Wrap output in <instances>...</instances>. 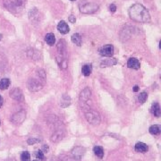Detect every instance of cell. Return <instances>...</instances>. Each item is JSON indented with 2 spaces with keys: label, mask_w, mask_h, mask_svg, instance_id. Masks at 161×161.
I'll list each match as a JSON object with an SVG mask.
<instances>
[{
  "label": "cell",
  "mask_w": 161,
  "mask_h": 161,
  "mask_svg": "<svg viewBox=\"0 0 161 161\" xmlns=\"http://www.w3.org/2000/svg\"><path fill=\"white\" fill-rule=\"evenodd\" d=\"M130 18L137 22H148L151 21V14L147 8L142 4H134L129 9Z\"/></svg>",
  "instance_id": "cell-1"
},
{
  "label": "cell",
  "mask_w": 161,
  "mask_h": 161,
  "mask_svg": "<svg viewBox=\"0 0 161 161\" xmlns=\"http://www.w3.org/2000/svg\"><path fill=\"white\" fill-rule=\"evenodd\" d=\"M4 6L13 13L21 12L26 4V0H3Z\"/></svg>",
  "instance_id": "cell-2"
},
{
  "label": "cell",
  "mask_w": 161,
  "mask_h": 161,
  "mask_svg": "<svg viewBox=\"0 0 161 161\" xmlns=\"http://www.w3.org/2000/svg\"><path fill=\"white\" fill-rule=\"evenodd\" d=\"M99 8H100L99 4H97L96 3H92V2H84L79 4L80 12L84 14L94 13L99 10Z\"/></svg>",
  "instance_id": "cell-3"
},
{
  "label": "cell",
  "mask_w": 161,
  "mask_h": 161,
  "mask_svg": "<svg viewBox=\"0 0 161 161\" xmlns=\"http://www.w3.org/2000/svg\"><path fill=\"white\" fill-rule=\"evenodd\" d=\"M85 118L88 123H90L91 124H94V125L99 124L101 121L100 115L99 114V112L92 110V109H91L85 113Z\"/></svg>",
  "instance_id": "cell-4"
},
{
  "label": "cell",
  "mask_w": 161,
  "mask_h": 161,
  "mask_svg": "<svg viewBox=\"0 0 161 161\" xmlns=\"http://www.w3.org/2000/svg\"><path fill=\"white\" fill-rule=\"evenodd\" d=\"M28 88L32 92H37L43 88V83L37 79H30L28 82Z\"/></svg>",
  "instance_id": "cell-5"
},
{
  "label": "cell",
  "mask_w": 161,
  "mask_h": 161,
  "mask_svg": "<svg viewBox=\"0 0 161 161\" xmlns=\"http://www.w3.org/2000/svg\"><path fill=\"white\" fill-rule=\"evenodd\" d=\"M26 117V113L24 110H20L16 113H14L12 117H11V121L12 123H13L14 124H20L22 123H23V121L25 120Z\"/></svg>",
  "instance_id": "cell-6"
},
{
  "label": "cell",
  "mask_w": 161,
  "mask_h": 161,
  "mask_svg": "<svg viewBox=\"0 0 161 161\" xmlns=\"http://www.w3.org/2000/svg\"><path fill=\"white\" fill-rule=\"evenodd\" d=\"M57 52L59 54V59H66V42L64 40H60L56 46Z\"/></svg>",
  "instance_id": "cell-7"
},
{
  "label": "cell",
  "mask_w": 161,
  "mask_h": 161,
  "mask_svg": "<svg viewBox=\"0 0 161 161\" xmlns=\"http://www.w3.org/2000/svg\"><path fill=\"white\" fill-rule=\"evenodd\" d=\"M9 96H10V98H12L13 100H14L18 102H22L24 100L23 93L20 88H13V90H11Z\"/></svg>",
  "instance_id": "cell-8"
},
{
  "label": "cell",
  "mask_w": 161,
  "mask_h": 161,
  "mask_svg": "<svg viewBox=\"0 0 161 161\" xmlns=\"http://www.w3.org/2000/svg\"><path fill=\"white\" fill-rule=\"evenodd\" d=\"M114 50L115 49L112 44H107V45H104L102 48H100L99 52H100V55L102 56L111 57L114 55Z\"/></svg>",
  "instance_id": "cell-9"
},
{
  "label": "cell",
  "mask_w": 161,
  "mask_h": 161,
  "mask_svg": "<svg viewBox=\"0 0 161 161\" xmlns=\"http://www.w3.org/2000/svg\"><path fill=\"white\" fill-rule=\"evenodd\" d=\"M85 152V149L81 147V146H77L75 148H73V150L72 151V156H73V160H81L82 158L83 157Z\"/></svg>",
  "instance_id": "cell-10"
},
{
  "label": "cell",
  "mask_w": 161,
  "mask_h": 161,
  "mask_svg": "<svg viewBox=\"0 0 161 161\" xmlns=\"http://www.w3.org/2000/svg\"><path fill=\"white\" fill-rule=\"evenodd\" d=\"M79 98H80V101L82 103H87L91 98V89L88 88V87L83 89L82 91V92L80 93Z\"/></svg>",
  "instance_id": "cell-11"
},
{
  "label": "cell",
  "mask_w": 161,
  "mask_h": 161,
  "mask_svg": "<svg viewBox=\"0 0 161 161\" xmlns=\"http://www.w3.org/2000/svg\"><path fill=\"white\" fill-rule=\"evenodd\" d=\"M57 30L63 35H65V34H67L70 31V28H69L68 24L64 21H60L58 22V24H57Z\"/></svg>",
  "instance_id": "cell-12"
},
{
  "label": "cell",
  "mask_w": 161,
  "mask_h": 161,
  "mask_svg": "<svg viewBox=\"0 0 161 161\" xmlns=\"http://www.w3.org/2000/svg\"><path fill=\"white\" fill-rule=\"evenodd\" d=\"M127 66L131 69H134V70H138L141 67L140 62L137 58L135 57H131L128 59L127 61Z\"/></svg>",
  "instance_id": "cell-13"
},
{
  "label": "cell",
  "mask_w": 161,
  "mask_h": 161,
  "mask_svg": "<svg viewBox=\"0 0 161 161\" xmlns=\"http://www.w3.org/2000/svg\"><path fill=\"white\" fill-rule=\"evenodd\" d=\"M64 132L61 131V130H57V131L54 132V133L52 134V136H51V142H60L64 138Z\"/></svg>",
  "instance_id": "cell-14"
},
{
  "label": "cell",
  "mask_w": 161,
  "mask_h": 161,
  "mask_svg": "<svg viewBox=\"0 0 161 161\" xmlns=\"http://www.w3.org/2000/svg\"><path fill=\"white\" fill-rule=\"evenodd\" d=\"M29 18L32 22H37L40 19V13L37 8H32L29 13Z\"/></svg>",
  "instance_id": "cell-15"
},
{
  "label": "cell",
  "mask_w": 161,
  "mask_h": 161,
  "mask_svg": "<svg viewBox=\"0 0 161 161\" xmlns=\"http://www.w3.org/2000/svg\"><path fill=\"white\" fill-rule=\"evenodd\" d=\"M151 114L156 116V117H160L161 115V108L160 104L158 102H154L152 105H151Z\"/></svg>",
  "instance_id": "cell-16"
},
{
  "label": "cell",
  "mask_w": 161,
  "mask_h": 161,
  "mask_svg": "<svg viewBox=\"0 0 161 161\" xmlns=\"http://www.w3.org/2000/svg\"><path fill=\"white\" fill-rule=\"evenodd\" d=\"M135 151L140 152V153H146L149 151V147L144 143V142H137L135 144Z\"/></svg>",
  "instance_id": "cell-17"
},
{
  "label": "cell",
  "mask_w": 161,
  "mask_h": 161,
  "mask_svg": "<svg viewBox=\"0 0 161 161\" xmlns=\"http://www.w3.org/2000/svg\"><path fill=\"white\" fill-rule=\"evenodd\" d=\"M71 105V98L69 95L67 94H64L61 98V100H60V107H63V108H65V107H69Z\"/></svg>",
  "instance_id": "cell-18"
},
{
  "label": "cell",
  "mask_w": 161,
  "mask_h": 161,
  "mask_svg": "<svg viewBox=\"0 0 161 161\" xmlns=\"http://www.w3.org/2000/svg\"><path fill=\"white\" fill-rule=\"evenodd\" d=\"M117 64V60L115 58H108V59H104L100 63L101 67H108V66H113Z\"/></svg>",
  "instance_id": "cell-19"
},
{
  "label": "cell",
  "mask_w": 161,
  "mask_h": 161,
  "mask_svg": "<svg viewBox=\"0 0 161 161\" xmlns=\"http://www.w3.org/2000/svg\"><path fill=\"white\" fill-rule=\"evenodd\" d=\"M82 73L84 76H90L92 73V64H84L82 68Z\"/></svg>",
  "instance_id": "cell-20"
},
{
  "label": "cell",
  "mask_w": 161,
  "mask_h": 161,
  "mask_svg": "<svg viewBox=\"0 0 161 161\" xmlns=\"http://www.w3.org/2000/svg\"><path fill=\"white\" fill-rule=\"evenodd\" d=\"M71 40L73 43H74L75 45L77 46H81L82 45V36L79 34V33H74L72 35L71 37Z\"/></svg>",
  "instance_id": "cell-21"
},
{
  "label": "cell",
  "mask_w": 161,
  "mask_h": 161,
  "mask_svg": "<svg viewBox=\"0 0 161 161\" xmlns=\"http://www.w3.org/2000/svg\"><path fill=\"white\" fill-rule=\"evenodd\" d=\"M149 132L152 135H159L161 133V127L160 125L159 124H154V125H151L149 129Z\"/></svg>",
  "instance_id": "cell-22"
},
{
  "label": "cell",
  "mask_w": 161,
  "mask_h": 161,
  "mask_svg": "<svg viewBox=\"0 0 161 161\" xmlns=\"http://www.w3.org/2000/svg\"><path fill=\"white\" fill-rule=\"evenodd\" d=\"M93 152L98 158L103 159V157H104V150H103V148L101 146H95L93 148Z\"/></svg>",
  "instance_id": "cell-23"
},
{
  "label": "cell",
  "mask_w": 161,
  "mask_h": 161,
  "mask_svg": "<svg viewBox=\"0 0 161 161\" xmlns=\"http://www.w3.org/2000/svg\"><path fill=\"white\" fill-rule=\"evenodd\" d=\"M11 84V82L8 78H4V79H1L0 80V90L4 91V90H6L9 88Z\"/></svg>",
  "instance_id": "cell-24"
},
{
  "label": "cell",
  "mask_w": 161,
  "mask_h": 161,
  "mask_svg": "<svg viewBox=\"0 0 161 161\" xmlns=\"http://www.w3.org/2000/svg\"><path fill=\"white\" fill-rule=\"evenodd\" d=\"M45 41L49 45V46H54L55 43V37L53 33H48L45 36Z\"/></svg>",
  "instance_id": "cell-25"
},
{
  "label": "cell",
  "mask_w": 161,
  "mask_h": 161,
  "mask_svg": "<svg viewBox=\"0 0 161 161\" xmlns=\"http://www.w3.org/2000/svg\"><path fill=\"white\" fill-rule=\"evenodd\" d=\"M147 99H148V93L145 92V91L140 93V95L138 96V100H139V102H140L141 104L145 103V101L147 100Z\"/></svg>",
  "instance_id": "cell-26"
},
{
  "label": "cell",
  "mask_w": 161,
  "mask_h": 161,
  "mask_svg": "<svg viewBox=\"0 0 161 161\" xmlns=\"http://www.w3.org/2000/svg\"><path fill=\"white\" fill-rule=\"evenodd\" d=\"M21 160L22 161H31V155L28 151H23L21 154Z\"/></svg>",
  "instance_id": "cell-27"
},
{
  "label": "cell",
  "mask_w": 161,
  "mask_h": 161,
  "mask_svg": "<svg viewBox=\"0 0 161 161\" xmlns=\"http://www.w3.org/2000/svg\"><path fill=\"white\" fill-rule=\"evenodd\" d=\"M40 139H39V138H29L28 140H27V143L29 144V145H34V144H36V143H39V142H40Z\"/></svg>",
  "instance_id": "cell-28"
},
{
  "label": "cell",
  "mask_w": 161,
  "mask_h": 161,
  "mask_svg": "<svg viewBox=\"0 0 161 161\" xmlns=\"http://www.w3.org/2000/svg\"><path fill=\"white\" fill-rule=\"evenodd\" d=\"M35 155H36V158H37L38 160H40L41 161L46 160V158H45V156H44V152H43L41 150H40V151H38Z\"/></svg>",
  "instance_id": "cell-29"
},
{
  "label": "cell",
  "mask_w": 161,
  "mask_h": 161,
  "mask_svg": "<svg viewBox=\"0 0 161 161\" xmlns=\"http://www.w3.org/2000/svg\"><path fill=\"white\" fill-rule=\"evenodd\" d=\"M109 11H110L111 13H115V12L116 11V6H115V4H111L109 5Z\"/></svg>",
  "instance_id": "cell-30"
},
{
  "label": "cell",
  "mask_w": 161,
  "mask_h": 161,
  "mask_svg": "<svg viewBox=\"0 0 161 161\" xmlns=\"http://www.w3.org/2000/svg\"><path fill=\"white\" fill-rule=\"evenodd\" d=\"M68 21L71 22V23H75V22H76V18H75V16L74 15H70L69 16V18H68Z\"/></svg>",
  "instance_id": "cell-31"
},
{
  "label": "cell",
  "mask_w": 161,
  "mask_h": 161,
  "mask_svg": "<svg viewBox=\"0 0 161 161\" xmlns=\"http://www.w3.org/2000/svg\"><path fill=\"white\" fill-rule=\"evenodd\" d=\"M41 151H42L43 152H44V151H45V152H47V151H49V146H48V145H44Z\"/></svg>",
  "instance_id": "cell-32"
},
{
  "label": "cell",
  "mask_w": 161,
  "mask_h": 161,
  "mask_svg": "<svg viewBox=\"0 0 161 161\" xmlns=\"http://www.w3.org/2000/svg\"><path fill=\"white\" fill-rule=\"evenodd\" d=\"M139 90H140V88H139V86H137V85H135V86L133 87V91L134 92L139 91Z\"/></svg>",
  "instance_id": "cell-33"
},
{
  "label": "cell",
  "mask_w": 161,
  "mask_h": 161,
  "mask_svg": "<svg viewBox=\"0 0 161 161\" xmlns=\"http://www.w3.org/2000/svg\"><path fill=\"white\" fill-rule=\"evenodd\" d=\"M2 105H3V99H2V97L0 95V107H2Z\"/></svg>",
  "instance_id": "cell-34"
},
{
  "label": "cell",
  "mask_w": 161,
  "mask_h": 161,
  "mask_svg": "<svg viewBox=\"0 0 161 161\" xmlns=\"http://www.w3.org/2000/svg\"><path fill=\"white\" fill-rule=\"evenodd\" d=\"M70 1H76V0H70Z\"/></svg>",
  "instance_id": "cell-35"
},
{
  "label": "cell",
  "mask_w": 161,
  "mask_h": 161,
  "mask_svg": "<svg viewBox=\"0 0 161 161\" xmlns=\"http://www.w3.org/2000/svg\"><path fill=\"white\" fill-rule=\"evenodd\" d=\"M33 161H38V160H33Z\"/></svg>",
  "instance_id": "cell-36"
},
{
  "label": "cell",
  "mask_w": 161,
  "mask_h": 161,
  "mask_svg": "<svg viewBox=\"0 0 161 161\" xmlns=\"http://www.w3.org/2000/svg\"><path fill=\"white\" fill-rule=\"evenodd\" d=\"M0 124H1V122H0Z\"/></svg>",
  "instance_id": "cell-37"
}]
</instances>
